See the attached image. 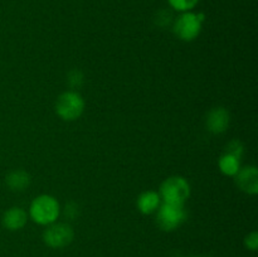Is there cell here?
Masks as SVG:
<instances>
[{"mask_svg": "<svg viewBox=\"0 0 258 257\" xmlns=\"http://www.w3.org/2000/svg\"><path fill=\"white\" fill-rule=\"evenodd\" d=\"M60 213V206L57 199L48 194H42L32 202L29 207V216L35 223L40 226H49L54 223Z\"/></svg>", "mask_w": 258, "mask_h": 257, "instance_id": "6da1fadb", "label": "cell"}, {"mask_svg": "<svg viewBox=\"0 0 258 257\" xmlns=\"http://www.w3.org/2000/svg\"><path fill=\"white\" fill-rule=\"evenodd\" d=\"M159 196L163 203L183 206L190 196V184L183 176H170L163 181Z\"/></svg>", "mask_w": 258, "mask_h": 257, "instance_id": "7a4b0ae2", "label": "cell"}, {"mask_svg": "<svg viewBox=\"0 0 258 257\" xmlns=\"http://www.w3.org/2000/svg\"><path fill=\"white\" fill-rule=\"evenodd\" d=\"M204 19H206V15L203 13H198V14L191 12L181 13L174 22V33L179 39L184 42H191L201 34Z\"/></svg>", "mask_w": 258, "mask_h": 257, "instance_id": "3957f363", "label": "cell"}, {"mask_svg": "<svg viewBox=\"0 0 258 257\" xmlns=\"http://www.w3.org/2000/svg\"><path fill=\"white\" fill-rule=\"evenodd\" d=\"M85 111V100L77 91H66L55 102V112L62 120L75 121Z\"/></svg>", "mask_w": 258, "mask_h": 257, "instance_id": "277c9868", "label": "cell"}, {"mask_svg": "<svg viewBox=\"0 0 258 257\" xmlns=\"http://www.w3.org/2000/svg\"><path fill=\"white\" fill-rule=\"evenodd\" d=\"M186 218V212L183 206L161 203L156 211V224L165 232L178 229Z\"/></svg>", "mask_w": 258, "mask_h": 257, "instance_id": "5b68a950", "label": "cell"}, {"mask_svg": "<svg viewBox=\"0 0 258 257\" xmlns=\"http://www.w3.org/2000/svg\"><path fill=\"white\" fill-rule=\"evenodd\" d=\"M73 229L67 223H52L43 232V241L52 248H63L72 242Z\"/></svg>", "mask_w": 258, "mask_h": 257, "instance_id": "8992f818", "label": "cell"}, {"mask_svg": "<svg viewBox=\"0 0 258 257\" xmlns=\"http://www.w3.org/2000/svg\"><path fill=\"white\" fill-rule=\"evenodd\" d=\"M234 176H236L237 186L242 191L251 196L258 193V170L256 166H244L239 169L238 173Z\"/></svg>", "mask_w": 258, "mask_h": 257, "instance_id": "52a82bcc", "label": "cell"}, {"mask_svg": "<svg viewBox=\"0 0 258 257\" xmlns=\"http://www.w3.org/2000/svg\"><path fill=\"white\" fill-rule=\"evenodd\" d=\"M231 116L224 107H214L207 115L206 125L212 134H222L228 128Z\"/></svg>", "mask_w": 258, "mask_h": 257, "instance_id": "ba28073f", "label": "cell"}, {"mask_svg": "<svg viewBox=\"0 0 258 257\" xmlns=\"http://www.w3.org/2000/svg\"><path fill=\"white\" fill-rule=\"evenodd\" d=\"M28 214L20 207H12L3 216V226L9 231H19L27 224Z\"/></svg>", "mask_w": 258, "mask_h": 257, "instance_id": "9c48e42d", "label": "cell"}, {"mask_svg": "<svg viewBox=\"0 0 258 257\" xmlns=\"http://www.w3.org/2000/svg\"><path fill=\"white\" fill-rule=\"evenodd\" d=\"M161 204V198L158 191L146 190L139 196L136 206L143 214H151L158 211Z\"/></svg>", "mask_w": 258, "mask_h": 257, "instance_id": "30bf717a", "label": "cell"}, {"mask_svg": "<svg viewBox=\"0 0 258 257\" xmlns=\"http://www.w3.org/2000/svg\"><path fill=\"white\" fill-rule=\"evenodd\" d=\"M8 188L13 191H23L30 185V175L24 170H13L5 178Z\"/></svg>", "mask_w": 258, "mask_h": 257, "instance_id": "8fae6325", "label": "cell"}, {"mask_svg": "<svg viewBox=\"0 0 258 257\" xmlns=\"http://www.w3.org/2000/svg\"><path fill=\"white\" fill-rule=\"evenodd\" d=\"M218 168L224 175L234 176L238 173L239 169H241V163H239L238 158L224 153L223 155L218 159Z\"/></svg>", "mask_w": 258, "mask_h": 257, "instance_id": "7c38bea8", "label": "cell"}, {"mask_svg": "<svg viewBox=\"0 0 258 257\" xmlns=\"http://www.w3.org/2000/svg\"><path fill=\"white\" fill-rule=\"evenodd\" d=\"M168 2L174 10L185 13L194 9L197 7V4L199 3V0H168Z\"/></svg>", "mask_w": 258, "mask_h": 257, "instance_id": "4fadbf2b", "label": "cell"}, {"mask_svg": "<svg viewBox=\"0 0 258 257\" xmlns=\"http://www.w3.org/2000/svg\"><path fill=\"white\" fill-rule=\"evenodd\" d=\"M243 151H244V148H243V144H242L241 141L232 140V141H229L228 145L226 146V150H224V153L241 159L242 155H243Z\"/></svg>", "mask_w": 258, "mask_h": 257, "instance_id": "5bb4252c", "label": "cell"}, {"mask_svg": "<svg viewBox=\"0 0 258 257\" xmlns=\"http://www.w3.org/2000/svg\"><path fill=\"white\" fill-rule=\"evenodd\" d=\"M83 82V75L81 71L77 70H73L72 72H70L68 75V83H70L71 87L76 88V87H80Z\"/></svg>", "mask_w": 258, "mask_h": 257, "instance_id": "9a60e30c", "label": "cell"}, {"mask_svg": "<svg viewBox=\"0 0 258 257\" xmlns=\"http://www.w3.org/2000/svg\"><path fill=\"white\" fill-rule=\"evenodd\" d=\"M244 246L246 248L251 249V251H257L258 248V233L256 231L251 232L244 238Z\"/></svg>", "mask_w": 258, "mask_h": 257, "instance_id": "2e32d148", "label": "cell"}, {"mask_svg": "<svg viewBox=\"0 0 258 257\" xmlns=\"http://www.w3.org/2000/svg\"><path fill=\"white\" fill-rule=\"evenodd\" d=\"M78 213V208H77V204L75 203H68L67 206H66V209H64V214L66 217H68V218H75L76 216H77Z\"/></svg>", "mask_w": 258, "mask_h": 257, "instance_id": "e0dca14e", "label": "cell"}]
</instances>
